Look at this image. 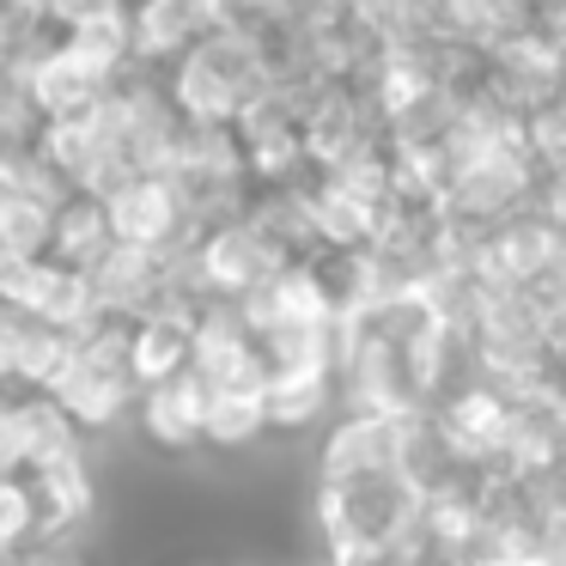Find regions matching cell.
<instances>
[{
	"label": "cell",
	"instance_id": "ba28073f",
	"mask_svg": "<svg viewBox=\"0 0 566 566\" xmlns=\"http://www.w3.org/2000/svg\"><path fill=\"white\" fill-rule=\"evenodd\" d=\"M111 92H116L111 80L92 74L67 43L31 62V104L43 111V123H80V116H92Z\"/></svg>",
	"mask_w": 566,
	"mask_h": 566
},
{
	"label": "cell",
	"instance_id": "277c9868",
	"mask_svg": "<svg viewBox=\"0 0 566 566\" xmlns=\"http://www.w3.org/2000/svg\"><path fill=\"white\" fill-rule=\"evenodd\" d=\"M208 384L196 378V371H184V378L159 384V390H140V408H135V432L147 439V451L159 457H196L208 451Z\"/></svg>",
	"mask_w": 566,
	"mask_h": 566
},
{
	"label": "cell",
	"instance_id": "7a4b0ae2",
	"mask_svg": "<svg viewBox=\"0 0 566 566\" xmlns=\"http://www.w3.org/2000/svg\"><path fill=\"white\" fill-rule=\"evenodd\" d=\"M384 153V116L354 86H317L305 98V159L311 171H342Z\"/></svg>",
	"mask_w": 566,
	"mask_h": 566
},
{
	"label": "cell",
	"instance_id": "9c48e42d",
	"mask_svg": "<svg viewBox=\"0 0 566 566\" xmlns=\"http://www.w3.org/2000/svg\"><path fill=\"white\" fill-rule=\"evenodd\" d=\"M128 366H135L140 390H159V384L196 371V317L159 311V317L135 323V335H128Z\"/></svg>",
	"mask_w": 566,
	"mask_h": 566
},
{
	"label": "cell",
	"instance_id": "8fae6325",
	"mask_svg": "<svg viewBox=\"0 0 566 566\" xmlns=\"http://www.w3.org/2000/svg\"><path fill=\"white\" fill-rule=\"evenodd\" d=\"M269 396L262 390H213L208 396V451L213 457H250L269 444Z\"/></svg>",
	"mask_w": 566,
	"mask_h": 566
},
{
	"label": "cell",
	"instance_id": "8992f818",
	"mask_svg": "<svg viewBox=\"0 0 566 566\" xmlns=\"http://www.w3.org/2000/svg\"><path fill=\"white\" fill-rule=\"evenodd\" d=\"M111 226H116V244H135V250H171L184 238H201V232H189L171 177H135L111 201Z\"/></svg>",
	"mask_w": 566,
	"mask_h": 566
},
{
	"label": "cell",
	"instance_id": "52a82bcc",
	"mask_svg": "<svg viewBox=\"0 0 566 566\" xmlns=\"http://www.w3.org/2000/svg\"><path fill=\"white\" fill-rule=\"evenodd\" d=\"M31 481V500H38V524L43 542H62V548H80L98 524V475L92 463H62V469H43Z\"/></svg>",
	"mask_w": 566,
	"mask_h": 566
},
{
	"label": "cell",
	"instance_id": "6da1fadb",
	"mask_svg": "<svg viewBox=\"0 0 566 566\" xmlns=\"http://www.w3.org/2000/svg\"><path fill=\"white\" fill-rule=\"evenodd\" d=\"M128 335H135V323H116V317H98L92 329L67 335V359L55 371L50 396L67 408V420L86 439L128 427L140 408V384H135V366H128Z\"/></svg>",
	"mask_w": 566,
	"mask_h": 566
},
{
	"label": "cell",
	"instance_id": "3957f363",
	"mask_svg": "<svg viewBox=\"0 0 566 566\" xmlns=\"http://www.w3.org/2000/svg\"><path fill=\"white\" fill-rule=\"evenodd\" d=\"M196 269H201V293H208V298L244 305V298H256L269 281H281L293 262H286L250 220H232V226H213V232H201Z\"/></svg>",
	"mask_w": 566,
	"mask_h": 566
},
{
	"label": "cell",
	"instance_id": "5b68a950",
	"mask_svg": "<svg viewBox=\"0 0 566 566\" xmlns=\"http://www.w3.org/2000/svg\"><path fill=\"white\" fill-rule=\"evenodd\" d=\"M488 98L505 104L517 123L542 116L548 104L566 98V50H554V43H542V38L500 50L488 67Z\"/></svg>",
	"mask_w": 566,
	"mask_h": 566
},
{
	"label": "cell",
	"instance_id": "30bf717a",
	"mask_svg": "<svg viewBox=\"0 0 566 566\" xmlns=\"http://www.w3.org/2000/svg\"><path fill=\"white\" fill-rule=\"evenodd\" d=\"M116 250V226H111V201L98 196H67L55 213V250L50 256L74 274H92L104 256Z\"/></svg>",
	"mask_w": 566,
	"mask_h": 566
},
{
	"label": "cell",
	"instance_id": "7c38bea8",
	"mask_svg": "<svg viewBox=\"0 0 566 566\" xmlns=\"http://www.w3.org/2000/svg\"><path fill=\"white\" fill-rule=\"evenodd\" d=\"M55 213L62 208H50V201H38V196H13L0 208V250H13V256H25V262H50Z\"/></svg>",
	"mask_w": 566,
	"mask_h": 566
},
{
	"label": "cell",
	"instance_id": "4fadbf2b",
	"mask_svg": "<svg viewBox=\"0 0 566 566\" xmlns=\"http://www.w3.org/2000/svg\"><path fill=\"white\" fill-rule=\"evenodd\" d=\"M31 457H25V432H19V396H0V481H25Z\"/></svg>",
	"mask_w": 566,
	"mask_h": 566
}]
</instances>
